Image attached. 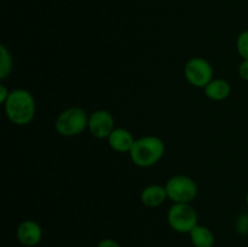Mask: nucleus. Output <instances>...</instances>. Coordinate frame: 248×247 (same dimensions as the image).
I'll list each match as a JSON object with an SVG mask.
<instances>
[{"label":"nucleus","instance_id":"1a4fd4ad","mask_svg":"<svg viewBox=\"0 0 248 247\" xmlns=\"http://www.w3.org/2000/svg\"><path fill=\"white\" fill-rule=\"evenodd\" d=\"M107 139L111 149L115 150L116 153H130L136 140L132 133L123 127L114 128Z\"/></svg>","mask_w":248,"mask_h":247},{"label":"nucleus","instance_id":"f257e3e1","mask_svg":"<svg viewBox=\"0 0 248 247\" xmlns=\"http://www.w3.org/2000/svg\"><path fill=\"white\" fill-rule=\"evenodd\" d=\"M4 109L7 119L12 124L17 126H26L31 124L35 116V99L28 90H12L7 101L4 103Z\"/></svg>","mask_w":248,"mask_h":247},{"label":"nucleus","instance_id":"2eb2a0df","mask_svg":"<svg viewBox=\"0 0 248 247\" xmlns=\"http://www.w3.org/2000/svg\"><path fill=\"white\" fill-rule=\"evenodd\" d=\"M236 230L240 235H248V215H242L237 219Z\"/></svg>","mask_w":248,"mask_h":247},{"label":"nucleus","instance_id":"39448f33","mask_svg":"<svg viewBox=\"0 0 248 247\" xmlns=\"http://www.w3.org/2000/svg\"><path fill=\"white\" fill-rule=\"evenodd\" d=\"M167 198L173 203H190L198 195V185L193 178L184 174L171 177L165 184Z\"/></svg>","mask_w":248,"mask_h":247},{"label":"nucleus","instance_id":"4468645a","mask_svg":"<svg viewBox=\"0 0 248 247\" xmlns=\"http://www.w3.org/2000/svg\"><path fill=\"white\" fill-rule=\"evenodd\" d=\"M236 50L242 60H248V31H242L236 39Z\"/></svg>","mask_w":248,"mask_h":247},{"label":"nucleus","instance_id":"9d476101","mask_svg":"<svg viewBox=\"0 0 248 247\" xmlns=\"http://www.w3.org/2000/svg\"><path fill=\"white\" fill-rule=\"evenodd\" d=\"M167 198L166 188L160 184H150L145 186L140 193V201L144 206L150 208H155L161 206Z\"/></svg>","mask_w":248,"mask_h":247},{"label":"nucleus","instance_id":"20e7f679","mask_svg":"<svg viewBox=\"0 0 248 247\" xmlns=\"http://www.w3.org/2000/svg\"><path fill=\"white\" fill-rule=\"evenodd\" d=\"M167 222L173 232L189 235L198 225V213L190 203H173L167 212Z\"/></svg>","mask_w":248,"mask_h":247},{"label":"nucleus","instance_id":"ddd939ff","mask_svg":"<svg viewBox=\"0 0 248 247\" xmlns=\"http://www.w3.org/2000/svg\"><path fill=\"white\" fill-rule=\"evenodd\" d=\"M12 70V58L6 46H0V79L5 80Z\"/></svg>","mask_w":248,"mask_h":247},{"label":"nucleus","instance_id":"0eeeda50","mask_svg":"<svg viewBox=\"0 0 248 247\" xmlns=\"http://www.w3.org/2000/svg\"><path fill=\"white\" fill-rule=\"evenodd\" d=\"M87 128L93 137L98 139H106L115 128V121L108 110L99 109L90 114Z\"/></svg>","mask_w":248,"mask_h":247},{"label":"nucleus","instance_id":"7ed1b4c3","mask_svg":"<svg viewBox=\"0 0 248 247\" xmlns=\"http://www.w3.org/2000/svg\"><path fill=\"white\" fill-rule=\"evenodd\" d=\"M89 116L79 107H70L57 116L55 123L56 132L63 137H74L89 127Z\"/></svg>","mask_w":248,"mask_h":247},{"label":"nucleus","instance_id":"423d86ee","mask_svg":"<svg viewBox=\"0 0 248 247\" xmlns=\"http://www.w3.org/2000/svg\"><path fill=\"white\" fill-rule=\"evenodd\" d=\"M184 77L191 86L205 89L213 80V68L205 58L193 57L184 65Z\"/></svg>","mask_w":248,"mask_h":247},{"label":"nucleus","instance_id":"dca6fc26","mask_svg":"<svg viewBox=\"0 0 248 247\" xmlns=\"http://www.w3.org/2000/svg\"><path fill=\"white\" fill-rule=\"evenodd\" d=\"M239 75L242 80L248 81V60H244L239 65Z\"/></svg>","mask_w":248,"mask_h":247},{"label":"nucleus","instance_id":"6e6552de","mask_svg":"<svg viewBox=\"0 0 248 247\" xmlns=\"http://www.w3.org/2000/svg\"><path fill=\"white\" fill-rule=\"evenodd\" d=\"M16 237L24 247H35L43 240V228L35 220H23L17 227Z\"/></svg>","mask_w":248,"mask_h":247},{"label":"nucleus","instance_id":"9b49d317","mask_svg":"<svg viewBox=\"0 0 248 247\" xmlns=\"http://www.w3.org/2000/svg\"><path fill=\"white\" fill-rule=\"evenodd\" d=\"M205 94L207 98L212 101H224L230 96L232 92V86L229 82L224 79H213L207 86L203 89Z\"/></svg>","mask_w":248,"mask_h":247},{"label":"nucleus","instance_id":"a211bd4d","mask_svg":"<svg viewBox=\"0 0 248 247\" xmlns=\"http://www.w3.org/2000/svg\"><path fill=\"white\" fill-rule=\"evenodd\" d=\"M10 92L11 91H9L5 85H0V102H1L2 104L7 101V98H9L10 96Z\"/></svg>","mask_w":248,"mask_h":247},{"label":"nucleus","instance_id":"f8f14e48","mask_svg":"<svg viewBox=\"0 0 248 247\" xmlns=\"http://www.w3.org/2000/svg\"><path fill=\"white\" fill-rule=\"evenodd\" d=\"M189 237L194 247H215L216 237L210 228L205 225H196L190 232Z\"/></svg>","mask_w":248,"mask_h":247},{"label":"nucleus","instance_id":"6ab92c4d","mask_svg":"<svg viewBox=\"0 0 248 247\" xmlns=\"http://www.w3.org/2000/svg\"><path fill=\"white\" fill-rule=\"evenodd\" d=\"M246 203L248 205V191H247V194H246Z\"/></svg>","mask_w":248,"mask_h":247},{"label":"nucleus","instance_id":"f03ea898","mask_svg":"<svg viewBox=\"0 0 248 247\" xmlns=\"http://www.w3.org/2000/svg\"><path fill=\"white\" fill-rule=\"evenodd\" d=\"M165 143L156 136H144L135 140L130 154L133 164L140 169H148L162 159L165 154Z\"/></svg>","mask_w":248,"mask_h":247},{"label":"nucleus","instance_id":"f3484780","mask_svg":"<svg viewBox=\"0 0 248 247\" xmlns=\"http://www.w3.org/2000/svg\"><path fill=\"white\" fill-rule=\"evenodd\" d=\"M97 247H121V245L113 239H103L97 244Z\"/></svg>","mask_w":248,"mask_h":247}]
</instances>
